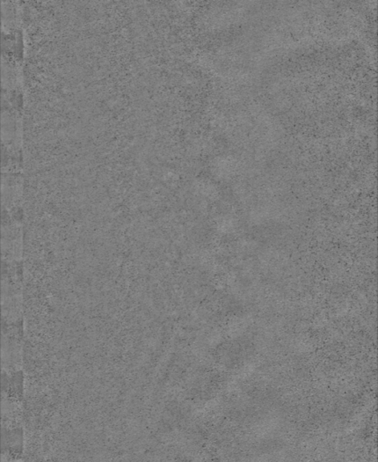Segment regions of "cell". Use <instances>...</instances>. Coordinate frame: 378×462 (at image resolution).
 Wrapping results in <instances>:
<instances>
[{"label": "cell", "mask_w": 378, "mask_h": 462, "mask_svg": "<svg viewBox=\"0 0 378 462\" xmlns=\"http://www.w3.org/2000/svg\"><path fill=\"white\" fill-rule=\"evenodd\" d=\"M23 430L21 428L3 427L2 454L16 459L22 454Z\"/></svg>", "instance_id": "obj_1"}]
</instances>
